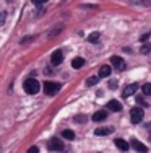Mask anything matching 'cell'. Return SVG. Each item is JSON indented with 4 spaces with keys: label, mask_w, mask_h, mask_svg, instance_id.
Wrapping results in <instances>:
<instances>
[{
    "label": "cell",
    "mask_w": 151,
    "mask_h": 153,
    "mask_svg": "<svg viewBox=\"0 0 151 153\" xmlns=\"http://www.w3.org/2000/svg\"><path fill=\"white\" fill-rule=\"evenodd\" d=\"M23 88L28 94H36L39 91V88H41V85H39V82L36 78H28V80H24Z\"/></svg>",
    "instance_id": "6da1fadb"
},
{
    "label": "cell",
    "mask_w": 151,
    "mask_h": 153,
    "mask_svg": "<svg viewBox=\"0 0 151 153\" xmlns=\"http://www.w3.org/2000/svg\"><path fill=\"white\" fill-rule=\"evenodd\" d=\"M143 117H145V111H143V108H140V106L132 108V111H130V121H132V124H140L143 121Z\"/></svg>",
    "instance_id": "7a4b0ae2"
},
{
    "label": "cell",
    "mask_w": 151,
    "mask_h": 153,
    "mask_svg": "<svg viewBox=\"0 0 151 153\" xmlns=\"http://www.w3.org/2000/svg\"><path fill=\"white\" fill-rule=\"evenodd\" d=\"M59 90H60V83H55V82H46L44 83V93L47 94V96L57 94Z\"/></svg>",
    "instance_id": "3957f363"
},
{
    "label": "cell",
    "mask_w": 151,
    "mask_h": 153,
    "mask_svg": "<svg viewBox=\"0 0 151 153\" xmlns=\"http://www.w3.org/2000/svg\"><path fill=\"white\" fill-rule=\"evenodd\" d=\"M110 64H112V67L116 68V70H119V72L125 70V60L122 59V57H119V56L110 57Z\"/></svg>",
    "instance_id": "277c9868"
},
{
    "label": "cell",
    "mask_w": 151,
    "mask_h": 153,
    "mask_svg": "<svg viewBox=\"0 0 151 153\" xmlns=\"http://www.w3.org/2000/svg\"><path fill=\"white\" fill-rule=\"evenodd\" d=\"M47 147H49V150H52V152H62L63 150V142H60L59 138H50Z\"/></svg>",
    "instance_id": "5b68a950"
},
{
    "label": "cell",
    "mask_w": 151,
    "mask_h": 153,
    "mask_svg": "<svg viewBox=\"0 0 151 153\" xmlns=\"http://www.w3.org/2000/svg\"><path fill=\"white\" fill-rule=\"evenodd\" d=\"M130 145H132V148H133L135 152H140V153H146V152H148V147H146V145H143L141 142H138L136 138H132Z\"/></svg>",
    "instance_id": "8992f818"
},
{
    "label": "cell",
    "mask_w": 151,
    "mask_h": 153,
    "mask_svg": "<svg viewBox=\"0 0 151 153\" xmlns=\"http://www.w3.org/2000/svg\"><path fill=\"white\" fill-rule=\"evenodd\" d=\"M62 60H63V52H62V51H60V49L54 51L52 57H50V62H52V65H60V64H62Z\"/></svg>",
    "instance_id": "52a82bcc"
},
{
    "label": "cell",
    "mask_w": 151,
    "mask_h": 153,
    "mask_svg": "<svg viewBox=\"0 0 151 153\" xmlns=\"http://www.w3.org/2000/svg\"><path fill=\"white\" fill-rule=\"evenodd\" d=\"M107 109L112 111V112H119V111H122V104L119 103L117 100H110L109 103H107Z\"/></svg>",
    "instance_id": "ba28073f"
},
{
    "label": "cell",
    "mask_w": 151,
    "mask_h": 153,
    "mask_svg": "<svg viewBox=\"0 0 151 153\" xmlns=\"http://www.w3.org/2000/svg\"><path fill=\"white\" fill-rule=\"evenodd\" d=\"M136 90H138V85L136 83H132V85H128V86H125V90H124V93H122V96L124 98H128V96H132Z\"/></svg>",
    "instance_id": "9c48e42d"
},
{
    "label": "cell",
    "mask_w": 151,
    "mask_h": 153,
    "mask_svg": "<svg viewBox=\"0 0 151 153\" xmlns=\"http://www.w3.org/2000/svg\"><path fill=\"white\" fill-rule=\"evenodd\" d=\"M112 132H114V129H112V127H99V129H96V130H94V134H96L98 137L110 135Z\"/></svg>",
    "instance_id": "30bf717a"
},
{
    "label": "cell",
    "mask_w": 151,
    "mask_h": 153,
    "mask_svg": "<svg viewBox=\"0 0 151 153\" xmlns=\"http://www.w3.org/2000/svg\"><path fill=\"white\" fill-rule=\"evenodd\" d=\"M116 147H117L120 152H127L130 145H128V142H125L124 138H116Z\"/></svg>",
    "instance_id": "8fae6325"
},
{
    "label": "cell",
    "mask_w": 151,
    "mask_h": 153,
    "mask_svg": "<svg viewBox=\"0 0 151 153\" xmlns=\"http://www.w3.org/2000/svg\"><path fill=\"white\" fill-rule=\"evenodd\" d=\"M106 117H107V112L106 111H98V112H94V114H93V121H94V122L106 121Z\"/></svg>",
    "instance_id": "7c38bea8"
},
{
    "label": "cell",
    "mask_w": 151,
    "mask_h": 153,
    "mask_svg": "<svg viewBox=\"0 0 151 153\" xmlns=\"http://www.w3.org/2000/svg\"><path fill=\"white\" fill-rule=\"evenodd\" d=\"M85 65V59L83 57H75L73 60H71V67L73 68H81Z\"/></svg>",
    "instance_id": "4fadbf2b"
},
{
    "label": "cell",
    "mask_w": 151,
    "mask_h": 153,
    "mask_svg": "<svg viewBox=\"0 0 151 153\" xmlns=\"http://www.w3.org/2000/svg\"><path fill=\"white\" fill-rule=\"evenodd\" d=\"M109 75H110V67L109 65H102L99 68V78L101 76H109Z\"/></svg>",
    "instance_id": "5bb4252c"
},
{
    "label": "cell",
    "mask_w": 151,
    "mask_h": 153,
    "mask_svg": "<svg viewBox=\"0 0 151 153\" xmlns=\"http://www.w3.org/2000/svg\"><path fill=\"white\" fill-rule=\"evenodd\" d=\"M98 82H99V75H93V76H89V78L86 80V86H93Z\"/></svg>",
    "instance_id": "9a60e30c"
},
{
    "label": "cell",
    "mask_w": 151,
    "mask_h": 153,
    "mask_svg": "<svg viewBox=\"0 0 151 153\" xmlns=\"http://www.w3.org/2000/svg\"><path fill=\"white\" fill-rule=\"evenodd\" d=\"M141 93L145 94V96H151V83H145V85L141 86Z\"/></svg>",
    "instance_id": "2e32d148"
},
{
    "label": "cell",
    "mask_w": 151,
    "mask_h": 153,
    "mask_svg": "<svg viewBox=\"0 0 151 153\" xmlns=\"http://www.w3.org/2000/svg\"><path fill=\"white\" fill-rule=\"evenodd\" d=\"M132 5H146L150 7L151 5V0H130Z\"/></svg>",
    "instance_id": "e0dca14e"
},
{
    "label": "cell",
    "mask_w": 151,
    "mask_h": 153,
    "mask_svg": "<svg viewBox=\"0 0 151 153\" xmlns=\"http://www.w3.org/2000/svg\"><path fill=\"white\" fill-rule=\"evenodd\" d=\"M62 135H63V138H67V140H73V138H75V132H73V130H63Z\"/></svg>",
    "instance_id": "ac0fdd59"
},
{
    "label": "cell",
    "mask_w": 151,
    "mask_h": 153,
    "mask_svg": "<svg viewBox=\"0 0 151 153\" xmlns=\"http://www.w3.org/2000/svg\"><path fill=\"white\" fill-rule=\"evenodd\" d=\"M99 38H101L99 33H91V34L88 36V41H89V42H98Z\"/></svg>",
    "instance_id": "d6986e66"
},
{
    "label": "cell",
    "mask_w": 151,
    "mask_h": 153,
    "mask_svg": "<svg viewBox=\"0 0 151 153\" xmlns=\"http://www.w3.org/2000/svg\"><path fill=\"white\" fill-rule=\"evenodd\" d=\"M136 103H138V106H141V108H146V106H148V103H146L143 98H136Z\"/></svg>",
    "instance_id": "ffe728a7"
},
{
    "label": "cell",
    "mask_w": 151,
    "mask_h": 153,
    "mask_svg": "<svg viewBox=\"0 0 151 153\" xmlns=\"http://www.w3.org/2000/svg\"><path fill=\"white\" fill-rule=\"evenodd\" d=\"M140 51H141V54H150V51H151V46H150V44H145V46L141 47V49H140Z\"/></svg>",
    "instance_id": "44dd1931"
},
{
    "label": "cell",
    "mask_w": 151,
    "mask_h": 153,
    "mask_svg": "<svg viewBox=\"0 0 151 153\" xmlns=\"http://www.w3.org/2000/svg\"><path fill=\"white\" fill-rule=\"evenodd\" d=\"M5 18H7V15H5V13H0V25H3V23H5Z\"/></svg>",
    "instance_id": "7402d4cb"
},
{
    "label": "cell",
    "mask_w": 151,
    "mask_h": 153,
    "mask_svg": "<svg viewBox=\"0 0 151 153\" xmlns=\"http://www.w3.org/2000/svg\"><path fill=\"white\" fill-rule=\"evenodd\" d=\"M47 0H33V3L34 5H41V3H46Z\"/></svg>",
    "instance_id": "603a6c76"
},
{
    "label": "cell",
    "mask_w": 151,
    "mask_h": 153,
    "mask_svg": "<svg viewBox=\"0 0 151 153\" xmlns=\"http://www.w3.org/2000/svg\"><path fill=\"white\" fill-rule=\"evenodd\" d=\"M39 150H38V147H31L29 150H28V153H38Z\"/></svg>",
    "instance_id": "cb8c5ba5"
},
{
    "label": "cell",
    "mask_w": 151,
    "mask_h": 153,
    "mask_svg": "<svg viewBox=\"0 0 151 153\" xmlns=\"http://www.w3.org/2000/svg\"><path fill=\"white\" fill-rule=\"evenodd\" d=\"M75 121L77 122H85V117H75Z\"/></svg>",
    "instance_id": "d4e9b609"
},
{
    "label": "cell",
    "mask_w": 151,
    "mask_h": 153,
    "mask_svg": "<svg viewBox=\"0 0 151 153\" xmlns=\"http://www.w3.org/2000/svg\"><path fill=\"white\" fill-rule=\"evenodd\" d=\"M109 86L112 88V86H117V82H109Z\"/></svg>",
    "instance_id": "484cf974"
},
{
    "label": "cell",
    "mask_w": 151,
    "mask_h": 153,
    "mask_svg": "<svg viewBox=\"0 0 151 153\" xmlns=\"http://www.w3.org/2000/svg\"><path fill=\"white\" fill-rule=\"evenodd\" d=\"M150 38V34H145V36H143V38H140V39H141V41H146V39H148Z\"/></svg>",
    "instance_id": "4316f807"
},
{
    "label": "cell",
    "mask_w": 151,
    "mask_h": 153,
    "mask_svg": "<svg viewBox=\"0 0 151 153\" xmlns=\"http://www.w3.org/2000/svg\"><path fill=\"white\" fill-rule=\"evenodd\" d=\"M146 129H148L150 132H151V122H148V124H146Z\"/></svg>",
    "instance_id": "83f0119b"
}]
</instances>
